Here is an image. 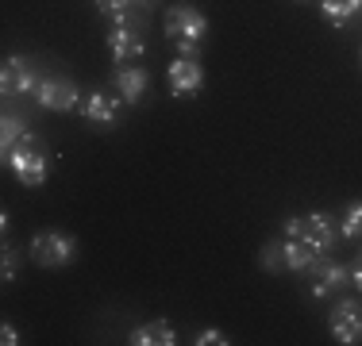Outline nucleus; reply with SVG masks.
<instances>
[{"instance_id": "1", "label": "nucleus", "mask_w": 362, "mask_h": 346, "mask_svg": "<svg viewBox=\"0 0 362 346\" xmlns=\"http://www.w3.org/2000/svg\"><path fill=\"white\" fill-rule=\"evenodd\" d=\"M4 166L20 177V185L28 189H39L47 181V146L35 131H28L12 150H4Z\"/></svg>"}, {"instance_id": "2", "label": "nucleus", "mask_w": 362, "mask_h": 346, "mask_svg": "<svg viewBox=\"0 0 362 346\" xmlns=\"http://www.w3.org/2000/svg\"><path fill=\"white\" fill-rule=\"evenodd\" d=\"M166 39L177 47V54L201 58V42L209 39V20H204L197 8L181 4L166 12Z\"/></svg>"}, {"instance_id": "3", "label": "nucleus", "mask_w": 362, "mask_h": 346, "mask_svg": "<svg viewBox=\"0 0 362 346\" xmlns=\"http://www.w3.org/2000/svg\"><path fill=\"white\" fill-rule=\"evenodd\" d=\"M286 235H289V239H300L308 250H313V254H320V258L343 239L339 227H335V220H332L327 212L289 215V220H286Z\"/></svg>"}, {"instance_id": "4", "label": "nucleus", "mask_w": 362, "mask_h": 346, "mask_svg": "<svg viewBox=\"0 0 362 346\" xmlns=\"http://www.w3.org/2000/svg\"><path fill=\"white\" fill-rule=\"evenodd\" d=\"M316 258L320 254H313V250L305 246L300 239H270L262 246V254H258V266L262 270H289V273H308L316 266Z\"/></svg>"}, {"instance_id": "5", "label": "nucleus", "mask_w": 362, "mask_h": 346, "mask_svg": "<svg viewBox=\"0 0 362 346\" xmlns=\"http://www.w3.org/2000/svg\"><path fill=\"white\" fill-rule=\"evenodd\" d=\"M31 262L42 266V270H54V266H66L77 254V239L66 235V231H39L28 246Z\"/></svg>"}, {"instance_id": "6", "label": "nucleus", "mask_w": 362, "mask_h": 346, "mask_svg": "<svg viewBox=\"0 0 362 346\" xmlns=\"http://www.w3.org/2000/svg\"><path fill=\"white\" fill-rule=\"evenodd\" d=\"M39 81L42 77L35 73V66H31L28 58H20V54L4 58V69H0V89H4V97H31L35 100Z\"/></svg>"}, {"instance_id": "7", "label": "nucleus", "mask_w": 362, "mask_h": 346, "mask_svg": "<svg viewBox=\"0 0 362 346\" xmlns=\"http://www.w3.org/2000/svg\"><path fill=\"white\" fill-rule=\"evenodd\" d=\"M35 104L47 112H74L81 108V89L70 81V77H42L39 81V93H35Z\"/></svg>"}, {"instance_id": "8", "label": "nucleus", "mask_w": 362, "mask_h": 346, "mask_svg": "<svg viewBox=\"0 0 362 346\" xmlns=\"http://www.w3.org/2000/svg\"><path fill=\"white\" fill-rule=\"evenodd\" d=\"M327 327H332V339L339 346H355L362 342V308L355 300H339L327 316Z\"/></svg>"}, {"instance_id": "9", "label": "nucleus", "mask_w": 362, "mask_h": 346, "mask_svg": "<svg viewBox=\"0 0 362 346\" xmlns=\"http://www.w3.org/2000/svg\"><path fill=\"white\" fill-rule=\"evenodd\" d=\"M170 77V93L174 97H197L204 85V69H201V58H189V54H177L166 69Z\"/></svg>"}, {"instance_id": "10", "label": "nucleus", "mask_w": 362, "mask_h": 346, "mask_svg": "<svg viewBox=\"0 0 362 346\" xmlns=\"http://www.w3.org/2000/svg\"><path fill=\"white\" fill-rule=\"evenodd\" d=\"M308 273H313L308 277V292H313L316 300H327L332 292H339L343 285L351 281V270L339 262H332V258H316V266Z\"/></svg>"}, {"instance_id": "11", "label": "nucleus", "mask_w": 362, "mask_h": 346, "mask_svg": "<svg viewBox=\"0 0 362 346\" xmlns=\"http://www.w3.org/2000/svg\"><path fill=\"white\" fill-rule=\"evenodd\" d=\"M108 50H112V58H116L119 66L143 58V54H146V42H143V35H139V23H112V31H108Z\"/></svg>"}, {"instance_id": "12", "label": "nucleus", "mask_w": 362, "mask_h": 346, "mask_svg": "<svg viewBox=\"0 0 362 346\" xmlns=\"http://www.w3.org/2000/svg\"><path fill=\"white\" fill-rule=\"evenodd\" d=\"M112 85H116L119 100L135 108V104H143L146 89H151V73L139 69V66H116V69H112Z\"/></svg>"}, {"instance_id": "13", "label": "nucleus", "mask_w": 362, "mask_h": 346, "mask_svg": "<svg viewBox=\"0 0 362 346\" xmlns=\"http://www.w3.org/2000/svg\"><path fill=\"white\" fill-rule=\"evenodd\" d=\"M77 112H81V116L89 119V124H119V112H124V100H119V97H112L108 89H93Z\"/></svg>"}, {"instance_id": "14", "label": "nucleus", "mask_w": 362, "mask_h": 346, "mask_svg": "<svg viewBox=\"0 0 362 346\" xmlns=\"http://www.w3.org/2000/svg\"><path fill=\"white\" fill-rule=\"evenodd\" d=\"M100 16H108L112 23H139L154 8V0H93Z\"/></svg>"}, {"instance_id": "15", "label": "nucleus", "mask_w": 362, "mask_h": 346, "mask_svg": "<svg viewBox=\"0 0 362 346\" xmlns=\"http://www.w3.org/2000/svg\"><path fill=\"white\" fill-rule=\"evenodd\" d=\"M127 342H132V346H174V342H177V331L166 323V319H154V323L132 327Z\"/></svg>"}, {"instance_id": "16", "label": "nucleus", "mask_w": 362, "mask_h": 346, "mask_svg": "<svg viewBox=\"0 0 362 346\" xmlns=\"http://www.w3.org/2000/svg\"><path fill=\"white\" fill-rule=\"evenodd\" d=\"M320 12H324V20L332 23L335 31H343L362 12V0H320Z\"/></svg>"}, {"instance_id": "17", "label": "nucleus", "mask_w": 362, "mask_h": 346, "mask_svg": "<svg viewBox=\"0 0 362 346\" xmlns=\"http://www.w3.org/2000/svg\"><path fill=\"white\" fill-rule=\"evenodd\" d=\"M28 116H16V112H4V119H0V150H12L16 143H20L23 135H28Z\"/></svg>"}, {"instance_id": "18", "label": "nucleus", "mask_w": 362, "mask_h": 346, "mask_svg": "<svg viewBox=\"0 0 362 346\" xmlns=\"http://www.w3.org/2000/svg\"><path fill=\"white\" fill-rule=\"evenodd\" d=\"M339 235L351 242H362V201H351L339 215Z\"/></svg>"}, {"instance_id": "19", "label": "nucleus", "mask_w": 362, "mask_h": 346, "mask_svg": "<svg viewBox=\"0 0 362 346\" xmlns=\"http://www.w3.org/2000/svg\"><path fill=\"white\" fill-rule=\"evenodd\" d=\"M197 346H228L231 339H228V335H223L220 331V327H204V331L201 335H197V339H193Z\"/></svg>"}, {"instance_id": "20", "label": "nucleus", "mask_w": 362, "mask_h": 346, "mask_svg": "<svg viewBox=\"0 0 362 346\" xmlns=\"http://www.w3.org/2000/svg\"><path fill=\"white\" fill-rule=\"evenodd\" d=\"M16 262H20V258H16V246H4V262H0L4 285H8V281H16Z\"/></svg>"}, {"instance_id": "21", "label": "nucleus", "mask_w": 362, "mask_h": 346, "mask_svg": "<svg viewBox=\"0 0 362 346\" xmlns=\"http://www.w3.org/2000/svg\"><path fill=\"white\" fill-rule=\"evenodd\" d=\"M0 342H4V346H16V342H23V339H20V331H16L12 323H4V327H0Z\"/></svg>"}, {"instance_id": "22", "label": "nucleus", "mask_w": 362, "mask_h": 346, "mask_svg": "<svg viewBox=\"0 0 362 346\" xmlns=\"http://www.w3.org/2000/svg\"><path fill=\"white\" fill-rule=\"evenodd\" d=\"M351 281H355V289L362 292V254L355 258V266H351Z\"/></svg>"}, {"instance_id": "23", "label": "nucleus", "mask_w": 362, "mask_h": 346, "mask_svg": "<svg viewBox=\"0 0 362 346\" xmlns=\"http://www.w3.org/2000/svg\"><path fill=\"white\" fill-rule=\"evenodd\" d=\"M358 62H362V47H358Z\"/></svg>"}]
</instances>
